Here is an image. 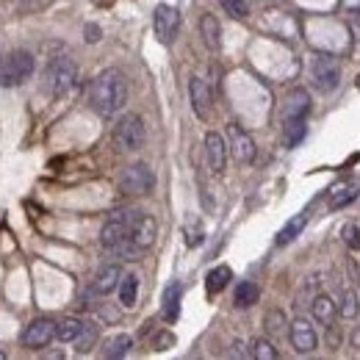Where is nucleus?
<instances>
[{
	"instance_id": "2eb2a0df",
	"label": "nucleus",
	"mask_w": 360,
	"mask_h": 360,
	"mask_svg": "<svg viewBox=\"0 0 360 360\" xmlns=\"http://www.w3.org/2000/svg\"><path fill=\"white\" fill-rule=\"evenodd\" d=\"M311 111V95L305 89H294L288 97H285V106H283V122L288 120H305Z\"/></svg>"
},
{
	"instance_id": "423d86ee",
	"label": "nucleus",
	"mask_w": 360,
	"mask_h": 360,
	"mask_svg": "<svg viewBox=\"0 0 360 360\" xmlns=\"http://www.w3.org/2000/svg\"><path fill=\"white\" fill-rule=\"evenodd\" d=\"M114 141L120 144L122 150H127V152L139 150V147L144 144V122H141V117L125 114V117L117 122V127H114Z\"/></svg>"
},
{
	"instance_id": "0eeeda50",
	"label": "nucleus",
	"mask_w": 360,
	"mask_h": 360,
	"mask_svg": "<svg viewBox=\"0 0 360 360\" xmlns=\"http://www.w3.org/2000/svg\"><path fill=\"white\" fill-rule=\"evenodd\" d=\"M152 28H155V36H158L164 45H169V42L175 39L178 28H180V14H178V8H175V6H166V3L155 6Z\"/></svg>"
},
{
	"instance_id": "f03ea898",
	"label": "nucleus",
	"mask_w": 360,
	"mask_h": 360,
	"mask_svg": "<svg viewBox=\"0 0 360 360\" xmlns=\"http://www.w3.org/2000/svg\"><path fill=\"white\" fill-rule=\"evenodd\" d=\"M33 75V56L28 50H14L0 58V86L14 89L22 86Z\"/></svg>"
},
{
	"instance_id": "1a4fd4ad",
	"label": "nucleus",
	"mask_w": 360,
	"mask_h": 360,
	"mask_svg": "<svg viewBox=\"0 0 360 360\" xmlns=\"http://www.w3.org/2000/svg\"><path fill=\"white\" fill-rule=\"evenodd\" d=\"M53 336H56V322H50V319H36V322H31V324L22 330L19 341H22V347H28V350H42V347H47V344L53 341Z\"/></svg>"
},
{
	"instance_id": "f3484780",
	"label": "nucleus",
	"mask_w": 360,
	"mask_h": 360,
	"mask_svg": "<svg viewBox=\"0 0 360 360\" xmlns=\"http://www.w3.org/2000/svg\"><path fill=\"white\" fill-rule=\"evenodd\" d=\"M120 280H122V269L117 263H111V266H103L100 272H97V280H95V294H100V297H106V294H111L114 288H120Z\"/></svg>"
},
{
	"instance_id": "c9c22d12",
	"label": "nucleus",
	"mask_w": 360,
	"mask_h": 360,
	"mask_svg": "<svg viewBox=\"0 0 360 360\" xmlns=\"http://www.w3.org/2000/svg\"><path fill=\"white\" fill-rule=\"evenodd\" d=\"M233 355H236V358H252V352L246 350L244 341H236V344H233Z\"/></svg>"
},
{
	"instance_id": "9b49d317",
	"label": "nucleus",
	"mask_w": 360,
	"mask_h": 360,
	"mask_svg": "<svg viewBox=\"0 0 360 360\" xmlns=\"http://www.w3.org/2000/svg\"><path fill=\"white\" fill-rule=\"evenodd\" d=\"M228 136H230V152H233V158L239 164L255 161V141H252V136L244 127H239L236 122H230L228 125Z\"/></svg>"
},
{
	"instance_id": "ea45409f",
	"label": "nucleus",
	"mask_w": 360,
	"mask_h": 360,
	"mask_svg": "<svg viewBox=\"0 0 360 360\" xmlns=\"http://www.w3.org/2000/svg\"><path fill=\"white\" fill-rule=\"evenodd\" d=\"M358 89H360V75H358Z\"/></svg>"
},
{
	"instance_id": "4468645a",
	"label": "nucleus",
	"mask_w": 360,
	"mask_h": 360,
	"mask_svg": "<svg viewBox=\"0 0 360 360\" xmlns=\"http://www.w3.org/2000/svg\"><path fill=\"white\" fill-rule=\"evenodd\" d=\"M189 95H191V109H194V114H197L200 120H208V117H211V103H214L211 86H208L203 78H191V81H189Z\"/></svg>"
},
{
	"instance_id": "ddd939ff",
	"label": "nucleus",
	"mask_w": 360,
	"mask_h": 360,
	"mask_svg": "<svg viewBox=\"0 0 360 360\" xmlns=\"http://www.w3.org/2000/svg\"><path fill=\"white\" fill-rule=\"evenodd\" d=\"M205 161H208V169L214 175H222L225 172V164H228V147H225V139L219 133H205Z\"/></svg>"
},
{
	"instance_id": "a211bd4d",
	"label": "nucleus",
	"mask_w": 360,
	"mask_h": 360,
	"mask_svg": "<svg viewBox=\"0 0 360 360\" xmlns=\"http://www.w3.org/2000/svg\"><path fill=\"white\" fill-rule=\"evenodd\" d=\"M311 308H313V316H316L324 327H333V322H336V316H338V308H336V302H333L327 294H316L313 302H311Z\"/></svg>"
},
{
	"instance_id": "5701e85b",
	"label": "nucleus",
	"mask_w": 360,
	"mask_h": 360,
	"mask_svg": "<svg viewBox=\"0 0 360 360\" xmlns=\"http://www.w3.org/2000/svg\"><path fill=\"white\" fill-rule=\"evenodd\" d=\"M84 324H86V322H81V319H64V322L56 324V338L64 341V344L78 341V336L84 333Z\"/></svg>"
},
{
	"instance_id": "4be33fe9",
	"label": "nucleus",
	"mask_w": 360,
	"mask_h": 360,
	"mask_svg": "<svg viewBox=\"0 0 360 360\" xmlns=\"http://www.w3.org/2000/svg\"><path fill=\"white\" fill-rule=\"evenodd\" d=\"M233 280V272H230V266H217V269H211L208 272V280H205V288H208V294H219V291H225L228 288V283Z\"/></svg>"
},
{
	"instance_id": "2f4dec72",
	"label": "nucleus",
	"mask_w": 360,
	"mask_h": 360,
	"mask_svg": "<svg viewBox=\"0 0 360 360\" xmlns=\"http://www.w3.org/2000/svg\"><path fill=\"white\" fill-rule=\"evenodd\" d=\"M341 233H344L347 246L358 252V249H360V228H358V225H344V230H341Z\"/></svg>"
},
{
	"instance_id": "bb28decb",
	"label": "nucleus",
	"mask_w": 360,
	"mask_h": 360,
	"mask_svg": "<svg viewBox=\"0 0 360 360\" xmlns=\"http://www.w3.org/2000/svg\"><path fill=\"white\" fill-rule=\"evenodd\" d=\"M305 120H288L283 122V139H285V147H297L302 139H305Z\"/></svg>"
},
{
	"instance_id": "473e14b6",
	"label": "nucleus",
	"mask_w": 360,
	"mask_h": 360,
	"mask_svg": "<svg viewBox=\"0 0 360 360\" xmlns=\"http://www.w3.org/2000/svg\"><path fill=\"white\" fill-rule=\"evenodd\" d=\"M95 338H97V330H95L92 324H84V333L78 336V344H81L78 350H81V352H86V350L95 344Z\"/></svg>"
},
{
	"instance_id": "c85d7f7f",
	"label": "nucleus",
	"mask_w": 360,
	"mask_h": 360,
	"mask_svg": "<svg viewBox=\"0 0 360 360\" xmlns=\"http://www.w3.org/2000/svg\"><path fill=\"white\" fill-rule=\"evenodd\" d=\"M266 333L274 336V338L285 333V313H283L280 308H274V311L266 313Z\"/></svg>"
},
{
	"instance_id": "f704fd0d",
	"label": "nucleus",
	"mask_w": 360,
	"mask_h": 360,
	"mask_svg": "<svg viewBox=\"0 0 360 360\" xmlns=\"http://www.w3.org/2000/svg\"><path fill=\"white\" fill-rule=\"evenodd\" d=\"M175 344V336L172 333H161L158 338H155V350H169Z\"/></svg>"
},
{
	"instance_id": "aec40b11",
	"label": "nucleus",
	"mask_w": 360,
	"mask_h": 360,
	"mask_svg": "<svg viewBox=\"0 0 360 360\" xmlns=\"http://www.w3.org/2000/svg\"><path fill=\"white\" fill-rule=\"evenodd\" d=\"M305 225H308V211H302V214H297L294 219H288L285 225H283V230L277 233V239H274V244L277 246H285V244H291V241L297 239L302 230H305Z\"/></svg>"
},
{
	"instance_id": "412c9836",
	"label": "nucleus",
	"mask_w": 360,
	"mask_h": 360,
	"mask_svg": "<svg viewBox=\"0 0 360 360\" xmlns=\"http://www.w3.org/2000/svg\"><path fill=\"white\" fill-rule=\"evenodd\" d=\"M180 294H183L180 283L166 285V291H164V319L166 322H175L178 319V313H180Z\"/></svg>"
},
{
	"instance_id": "cd10ccee",
	"label": "nucleus",
	"mask_w": 360,
	"mask_h": 360,
	"mask_svg": "<svg viewBox=\"0 0 360 360\" xmlns=\"http://www.w3.org/2000/svg\"><path fill=\"white\" fill-rule=\"evenodd\" d=\"M258 297H260V291H258V285L255 283H249V280H244L239 283V288H236V305L239 308H249V305H255L258 302Z\"/></svg>"
},
{
	"instance_id": "9d476101",
	"label": "nucleus",
	"mask_w": 360,
	"mask_h": 360,
	"mask_svg": "<svg viewBox=\"0 0 360 360\" xmlns=\"http://www.w3.org/2000/svg\"><path fill=\"white\" fill-rule=\"evenodd\" d=\"M155 233H158V225H155V219L150 217V214H136V219H133V225H130V246L136 249V252H141V249H147L152 241H155Z\"/></svg>"
},
{
	"instance_id": "6e6552de",
	"label": "nucleus",
	"mask_w": 360,
	"mask_h": 360,
	"mask_svg": "<svg viewBox=\"0 0 360 360\" xmlns=\"http://www.w3.org/2000/svg\"><path fill=\"white\" fill-rule=\"evenodd\" d=\"M313 81H316V86H319L322 92H333V89L338 86V81H341V67H338V61H336L333 56L319 53V56L313 58Z\"/></svg>"
},
{
	"instance_id": "f8f14e48",
	"label": "nucleus",
	"mask_w": 360,
	"mask_h": 360,
	"mask_svg": "<svg viewBox=\"0 0 360 360\" xmlns=\"http://www.w3.org/2000/svg\"><path fill=\"white\" fill-rule=\"evenodd\" d=\"M316 344H319V338H316L313 324H311L308 319H294V322H291V347H294L299 355H308V352L316 350Z\"/></svg>"
},
{
	"instance_id": "b1692460",
	"label": "nucleus",
	"mask_w": 360,
	"mask_h": 360,
	"mask_svg": "<svg viewBox=\"0 0 360 360\" xmlns=\"http://www.w3.org/2000/svg\"><path fill=\"white\" fill-rule=\"evenodd\" d=\"M130 347H133V338L122 333V336H114V338H109V341H106L103 355H106V358H111V360L125 358V355L130 352Z\"/></svg>"
},
{
	"instance_id": "7ed1b4c3",
	"label": "nucleus",
	"mask_w": 360,
	"mask_h": 360,
	"mask_svg": "<svg viewBox=\"0 0 360 360\" xmlns=\"http://www.w3.org/2000/svg\"><path fill=\"white\" fill-rule=\"evenodd\" d=\"M75 78H78V67L72 58H53L45 70V89H47V95L61 97L72 89Z\"/></svg>"
},
{
	"instance_id": "f257e3e1",
	"label": "nucleus",
	"mask_w": 360,
	"mask_h": 360,
	"mask_svg": "<svg viewBox=\"0 0 360 360\" xmlns=\"http://www.w3.org/2000/svg\"><path fill=\"white\" fill-rule=\"evenodd\" d=\"M92 109L100 117H114L122 106L127 103V81L120 70H106L92 84Z\"/></svg>"
},
{
	"instance_id": "58836bf2",
	"label": "nucleus",
	"mask_w": 360,
	"mask_h": 360,
	"mask_svg": "<svg viewBox=\"0 0 360 360\" xmlns=\"http://www.w3.org/2000/svg\"><path fill=\"white\" fill-rule=\"evenodd\" d=\"M0 360H6V352H0Z\"/></svg>"
},
{
	"instance_id": "e433bc0d",
	"label": "nucleus",
	"mask_w": 360,
	"mask_h": 360,
	"mask_svg": "<svg viewBox=\"0 0 360 360\" xmlns=\"http://www.w3.org/2000/svg\"><path fill=\"white\" fill-rule=\"evenodd\" d=\"M100 39V28L97 25H86V42H97Z\"/></svg>"
},
{
	"instance_id": "393cba45",
	"label": "nucleus",
	"mask_w": 360,
	"mask_h": 360,
	"mask_svg": "<svg viewBox=\"0 0 360 360\" xmlns=\"http://www.w3.org/2000/svg\"><path fill=\"white\" fill-rule=\"evenodd\" d=\"M136 297H139V277L136 274H127L120 280V302L122 308H133L136 305Z\"/></svg>"
},
{
	"instance_id": "20e7f679",
	"label": "nucleus",
	"mask_w": 360,
	"mask_h": 360,
	"mask_svg": "<svg viewBox=\"0 0 360 360\" xmlns=\"http://www.w3.org/2000/svg\"><path fill=\"white\" fill-rule=\"evenodd\" d=\"M139 211H117L106 225H103V233H100V241L106 249H120L122 244H127L130 239V225L136 219Z\"/></svg>"
},
{
	"instance_id": "dca6fc26",
	"label": "nucleus",
	"mask_w": 360,
	"mask_h": 360,
	"mask_svg": "<svg viewBox=\"0 0 360 360\" xmlns=\"http://www.w3.org/2000/svg\"><path fill=\"white\" fill-rule=\"evenodd\" d=\"M360 194V180H344V183H336L333 189H330V200H327V205L333 208V211H341V208H347L350 203H355Z\"/></svg>"
},
{
	"instance_id": "39448f33",
	"label": "nucleus",
	"mask_w": 360,
	"mask_h": 360,
	"mask_svg": "<svg viewBox=\"0 0 360 360\" xmlns=\"http://www.w3.org/2000/svg\"><path fill=\"white\" fill-rule=\"evenodd\" d=\"M155 186V175L147 164H130L120 178V189L125 194H133V197H141V194H150Z\"/></svg>"
},
{
	"instance_id": "4c0bfd02",
	"label": "nucleus",
	"mask_w": 360,
	"mask_h": 360,
	"mask_svg": "<svg viewBox=\"0 0 360 360\" xmlns=\"http://www.w3.org/2000/svg\"><path fill=\"white\" fill-rule=\"evenodd\" d=\"M350 344H352V347H355V350L360 352V327H355V330H352V336H350Z\"/></svg>"
},
{
	"instance_id": "6ab92c4d",
	"label": "nucleus",
	"mask_w": 360,
	"mask_h": 360,
	"mask_svg": "<svg viewBox=\"0 0 360 360\" xmlns=\"http://www.w3.org/2000/svg\"><path fill=\"white\" fill-rule=\"evenodd\" d=\"M200 33H203V39H205V45H208L211 50H219V47H222V28H219V19H217L214 14H203V19H200Z\"/></svg>"
},
{
	"instance_id": "c756f323",
	"label": "nucleus",
	"mask_w": 360,
	"mask_h": 360,
	"mask_svg": "<svg viewBox=\"0 0 360 360\" xmlns=\"http://www.w3.org/2000/svg\"><path fill=\"white\" fill-rule=\"evenodd\" d=\"M249 352H252V358H258V360H277V350H274L272 341H266V338H255V341L249 344Z\"/></svg>"
},
{
	"instance_id": "72a5a7b5",
	"label": "nucleus",
	"mask_w": 360,
	"mask_h": 360,
	"mask_svg": "<svg viewBox=\"0 0 360 360\" xmlns=\"http://www.w3.org/2000/svg\"><path fill=\"white\" fill-rule=\"evenodd\" d=\"M186 244H189V246H200V244H203V228H200V225L189 228V233H186Z\"/></svg>"
},
{
	"instance_id": "7c9ffc66",
	"label": "nucleus",
	"mask_w": 360,
	"mask_h": 360,
	"mask_svg": "<svg viewBox=\"0 0 360 360\" xmlns=\"http://www.w3.org/2000/svg\"><path fill=\"white\" fill-rule=\"evenodd\" d=\"M222 8H225L230 17H236V19H244V17L249 14V8H246L244 0H222Z\"/></svg>"
},
{
	"instance_id": "a878e982",
	"label": "nucleus",
	"mask_w": 360,
	"mask_h": 360,
	"mask_svg": "<svg viewBox=\"0 0 360 360\" xmlns=\"http://www.w3.org/2000/svg\"><path fill=\"white\" fill-rule=\"evenodd\" d=\"M358 313H360L358 294H355L352 288H344L341 302H338V316H341V319H358Z\"/></svg>"
}]
</instances>
